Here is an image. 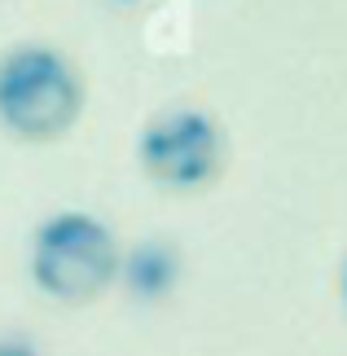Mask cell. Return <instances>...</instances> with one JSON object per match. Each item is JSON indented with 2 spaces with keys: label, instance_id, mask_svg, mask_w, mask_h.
<instances>
[{
  "label": "cell",
  "instance_id": "5b68a950",
  "mask_svg": "<svg viewBox=\"0 0 347 356\" xmlns=\"http://www.w3.org/2000/svg\"><path fill=\"white\" fill-rule=\"evenodd\" d=\"M0 356H40V348L26 339H0Z\"/></svg>",
  "mask_w": 347,
  "mask_h": 356
},
{
  "label": "cell",
  "instance_id": "52a82bcc",
  "mask_svg": "<svg viewBox=\"0 0 347 356\" xmlns=\"http://www.w3.org/2000/svg\"><path fill=\"white\" fill-rule=\"evenodd\" d=\"M115 5H136V0H115Z\"/></svg>",
  "mask_w": 347,
  "mask_h": 356
},
{
  "label": "cell",
  "instance_id": "8992f818",
  "mask_svg": "<svg viewBox=\"0 0 347 356\" xmlns=\"http://www.w3.org/2000/svg\"><path fill=\"white\" fill-rule=\"evenodd\" d=\"M343 299H347V264H343Z\"/></svg>",
  "mask_w": 347,
  "mask_h": 356
},
{
  "label": "cell",
  "instance_id": "6da1fadb",
  "mask_svg": "<svg viewBox=\"0 0 347 356\" xmlns=\"http://www.w3.org/2000/svg\"><path fill=\"white\" fill-rule=\"evenodd\" d=\"M84 84L53 44H13L0 53V128L22 141H53L79 119Z\"/></svg>",
  "mask_w": 347,
  "mask_h": 356
},
{
  "label": "cell",
  "instance_id": "3957f363",
  "mask_svg": "<svg viewBox=\"0 0 347 356\" xmlns=\"http://www.w3.org/2000/svg\"><path fill=\"white\" fill-rule=\"evenodd\" d=\"M136 159H141V172L163 189H202L220 176L225 132L216 115L198 106H172L141 128Z\"/></svg>",
  "mask_w": 347,
  "mask_h": 356
},
{
  "label": "cell",
  "instance_id": "7a4b0ae2",
  "mask_svg": "<svg viewBox=\"0 0 347 356\" xmlns=\"http://www.w3.org/2000/svg\"><path fill=\"white\" fill-rule=\"evenodd\" d=\"M119 242L92 211H53L31 234V282L58 304H88L119 277Z\"/></svg>",
  "mask_w": 347,
  "mask_h": 356
},
{
  "label": "cell",
  "instance_id": "277c9868",
  "mask_svg": "<svg viewBox=\"0 0 347 356\" xmlns=\"http://www.w3.org/2000/svg\"><path fill=\"white\" fill-rule=\"evenodd\" d=\"M119 277H123V286H128L136 299L154 304V299L176 291V282H180V251L172 242H163V238H145V242H136L132 251L119 259Z\"/></svg>",
  "mask_w": 347,
  "mask_h": 356
}]
</instances>
